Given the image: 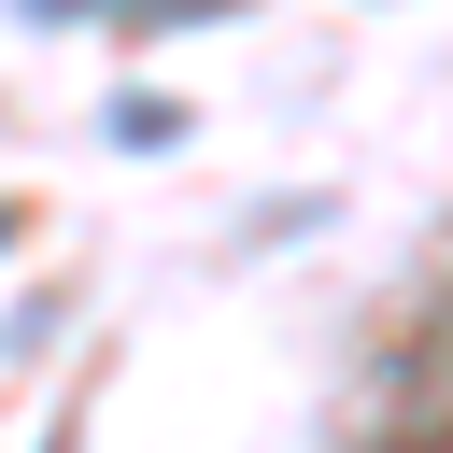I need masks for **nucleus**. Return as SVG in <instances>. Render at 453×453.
<instances>
[{"mask_svg":"<svg viewBox=\"0 0 453 453\" xmlns=\"http://www.w3.org/2000/svg\"><path fill=\"white\" fill-rule=\"evenodd\" d=\"M28 28H212V14H241V0H14Z\"/></svg>","mask_w":453,"mask_h":453,"instance_id":"1","label":"nucleus"},{"mask_svg":"<svg viewBox=\"0 0 453 453\" xmlns=\"http://www.w3.org/2000/svg\"><path fill=\"white\" fill-rule=\"evenodd\" d=\"M99 127H113V156H170V142H184L198 113H184V99H156V85H127V99L99 113Z\"/></svg>","mask_w":453,"mask_h":453,"instance_id":"2","label":"nucleus"},{"mask_svg":"<svg viewBox=\"0 0 453 453\" xmlns=\"http://www.w3.org/2000/svg\"><path fill=\"white\" fill-rule=\"evenodd\" d=\"M42 453H85V425H57V439H42Z\"/></svg>","mask_w":453,"mask_h":453,"instance_id":"3","label":"nucleus"},{"mask_svg":"<svg viewBox=\"0 0 453 453\" xmlns=\"http://www.w3.org/2000/svg\"><path fill=\"white\" fill-rule=\"evenodd\" d=\"M0 255H14V198H0Z\"/></svg>","mask_w":453,"mask_h":453,"instance_id":"4","label":"nucleus"}]
</instances>
